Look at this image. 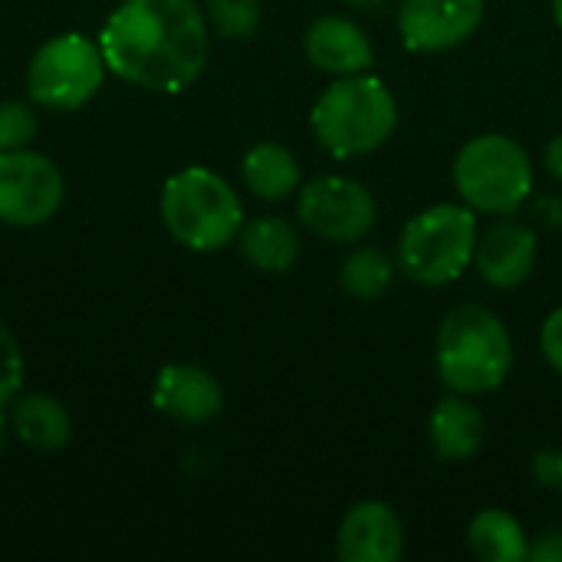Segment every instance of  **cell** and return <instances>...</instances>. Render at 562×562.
I'll return each instance as SVG.
<instances>
[{"mask_svg":"<svg viewBox=\"0 0 562 562\" xmlns=\"http://www.w3.org/2000/svg\"><path fill=\"white\" fill-rule=\"evenodd\" d=\"M151 405L181 425H204L221 415L224 408V389L221 382L191 362H171L158 372L151 389Z\"/></svg>","mask_w":562,"mask_h":562,"instance_id":"12","label":"cell"},{"mask_svg":"<svg viewBox=\"0 0 562 562\" xmlns=\"http://www.w3.org/2000/svg\"><path fill=\"white\" fill-rule=\"evenodd\" d=\"M484 0H402L398 36L412 53H448L484 23Z\"/></svg>","mask_w":562,"mask_h":562,"instance_id":"10","label":"cell"},{"mask_svg":"<svg viewBox=\"0 0 562 562\" xmlns=\"http://www.w3.org/2000/svg\"><path fill=\"white\" fill-rule=\"evenodd\" d=\"M543 161H547V171L562 181V135H557L550 145H547V151H543Z\"/></svg>","mask_w":562,"mask_h":562,"instance_id":"27","label":"cell"},{"mask_svg":"<svg viewBox=\"0 0 562 562\" xmlns=\"http://www.w3.org/2000/svg\"><path fill=\"white\" fill-rule=\"evenodd\" d=\"M240 257L263 273H286L300 260V231L286 217H254L237 234Z\"/></svg>","mask_w":562,"mask_h":562,"instance_id":"17","label":"cell"},{"mask_svg":"<svg viewBox=\"0 0 562 562\" xmlns=\"http://www.w3.org/2000/svg\"><path fill=\"white\" fill-rule=\"evenodd\" d=\"M553 20H557V26L562 30V0H553Z\"/></svg>","mask_w":562,"mask_h":562,"instance_id":"29","label":"cell"},{"mask_svg":"<svg viewBox=\"0 0 562 562\" xmlns=\"http://www.w3.org/2000/svg\"><path fill=\"white\" fill-rule=\"evenodd\" d=\"M105 72L109 66L99 43L82 33H59L33 53L26 66V92L43 109L72 112L102 89Z\"/></svg>","mask_w":562,"mask_h":562,"instance_id":"7","label":"cell"},{"mask_svg":"<svg viewBox=\"0 0 562 562\" xmlns=\"http://www.w3.org/2000/svg\"><path fill=\"white\" fill-rule=\"evenodd\" d=\"M66 184L56 161L33 148L0 151V221L7 227H40L63 204Z\"/></svg>","mask_w":562,"mask_h":562,"instance_id":"9","label":"cell"},{"mask_svg":"<svg viewBox=\"0 0 562 562\" xmlns=\"http://www.w3.org/2000/svg\"><path fill=\"white\" fill-rule=\"evenodd\" d=\"M398 125L392 89L369 76H339L313 105L310 128L333 158H362L382 148Z\"/></svg>","mask_w":562,"mask_h":562,"instance_id":"3","label":"cell"},{"mask_svg":"<svg viewBox=\"0 0 562 562\" xmlns=\"http://www.w3.org/2000/svg\"><path fill=\"white\" fill-rule=\"evenodd\" d=\"M161 221L181 247L214 254L237 240L244 227V204L217 171L191 165L165 181Z\"/></svg>","mask_w":562,"mask_h":562,"instance_id":"4","label":"cell"},{"mask_svg":"<svg viewBox=\"0 0 562 562\" xmlns=\"http://www.w3.org/2000/svg\"><path fill=\"white\" fill-rule=\"evenodd\" d=\"M533 477L547 487V491H562V448L540 451L533 458Z\"/></svg>","mask_w":562,"mask_h":562,"instance_id":"25","label":"cell"},{"mask_svg":"<svg viewBox=\"0 0 562 562\" xmlns=\"http://www.w3.org/2000/svg\"><path fill=\"white\" fill-rule=\"evenodd\" d=\"M540 349H543V359L550 362V369L562 375V306H557V310L543 319Z\"/></svg>","mask_w":562,"mask_h":562,"instance_id":"24","label":"cell"},{"mask_svg":"<svg viewBox=\"0 0 562 562\" xmlns=\"http://www.w3.org/2000/svg\"><path fill=\"white\" fill-rule=\"evenodd\" d=\"M468 547L484 562L530 560V540L507 510H481L468 527Z\"/></svg>","mask_w":562,"mask_h":562,"instance_id":"19","label":"cell"},{"mask_svg":"<svg viewBox=\"0 0 562 562\" xmlns=\"http://www.w3.org/2000/svg\"><path fill=\"white\" fill-rule=\"evenodd\" d=\"M395 280V263L385 250L379 247H356L346 254L339 283L352 300H379Z\"/></svg>","mask_w":562,"mask_h":562,"instance_id":"20","label":"cell"},{"mask_svg":"<svg viewBox=\"0 0 562 562\" xmlns=\"http://www.w3.org/2000/svg\"><path fill=\"white\" fill-rule=\"evenodd\" d=\"M533 562H562V530H547L533 547H530Z\"/></svg>","mask_w":562,"mask_h":562,"instance_id":"26","label":"cell"},{"mask_svg":"<svg viewBox=\"0 0 562 562\" xmlns=\"http://www.w3.org/2000/svg\"><path fill=\"white\" fill-rule=\"evenodd\" d=\"M477 211L468 204H431L398 237V267L422 286H448L471 263L477 247Z\"/></svg>","mask_w":562,"mask_h":562,"instance_id":"5","label":"cell"},{"mask_svg":"<svg viewBox=\"0 0 562 562\" xmlns=\"http://www.w3.org/2000/svg\"><path fill=\"white\" fill-rule=\"evenodd\" d=\"M3 438H7V422H3V415H0V451H3Z\"/></svg>","mask_w":562,"mask_h":562,"instance_id":"30","label":"cell"},{"mask_svg":"<svg viewBox=\"0 0 562 562\" xmlns=\"http://www.w3.org/2000/svg\"><path fill=\"white\" fill-rule=\"evenodd\" d=\"M296 214L303 227L329 244H359L375 227L372 191L346 175H323L300 188Z\"/></svg>","mask_w":562,"mask_h":562,"instance_id":"8","label":"cell"},{"mask_svg":"<svg viewBox=\"0 0 562 562\" xmlns=\"http://www.w3.org/2000/svg\"><path fill=\"white\" fill-rule=\"evenodd\" d=\"M514 366V342L497 313L477 303L454 306L438 329L435 369L458 395H487L501 389Z\"/></svg>","mask_w":562,"mask_h":562,"instance_id":"2","label":"cell"},{"mask_svg":"<svg viewBox=\"0 0 562 562\" xmlns=\"http://www.w3.org/2000/svg\"><path fill=\"white\" fill-rule=\"evenodd\" d=\"M346 7H356V10H362V13H375V10H382L385 7V0H342Z\"/></svg>","mask_w":562,"mask_h":562,"instance_id":"28","label":"cell"},{"mask_svg":"<svg viewBox=\"0 0 562 562\" xmlns=\"http://www.w3.org/2000/svg\"><path fill=\"white\" fill-rule=\"evenodd\" d=\"M204 16L211 30L224 40H250L260 30V0H204Z\"/></svg>","mask_w":562,"mask_h":562,"instance_id":"21","label":"cell"},{"mask_svg":"<svg viewBox=\"0 0 562 562\" xmlns=\"http://www.w3.org/2000/svg\"><path fill=\"white\" fill-rule=\"evenodd\" d=\"M240 178L260 201H283L300 188V161L277 142L254 145L240 161Z\"/></svg>","mask_w":562,"mask_h":562,"instance_id":"18","label":"cell"},{"mask_svg":"<svg viewBox=\"0 0 562 562\" xmlns=\"http://www.w3.org/2000/svg\"><path fill=\"white\" fill-rule=\"evenodd\" d=\"M303 53L306 59L329 76H356V72H369L375 63V49L372 40L366 36V30L349 20V16H316L306 33H303Z\"/></svg>","mask_w":562,"mask_h":562,"instance_id":"14","label":"cell"},{"mask_svg":"<svg viewBox=\"0 0 562 562\" xmlns=\"http://www.w3.org/2000/svg\"><path fill=\"white\" fill-rule=\"evenodd\" d=\"M336 553L342 562H398L405 553V527L389 504L362 501L342 517Z\"/></svg>","mask_w":562,"mask_h":562,"instance_id":"11","label":"cell"},{"mask_svg":"<svg viewBox=\"0 0 562 562\" xmlns=\"http://www.w3.org/2000/svg\"><path fill=\"white\" fill-rule=\"evenodd\" d=\"M207 16L194 0H122L99 33L109 72L148 89L184 92L211 56Z\"/></svg>","mask_w":562,"mask_h":562,"instance_id":"1","label":"cell"},{"mask_svg":"<svg viewBox=\"0 0 562 562\" xmlns=\"http://www.w3.org/2000/svg\"><path fill=\"white\" fill-rule=\"evenodd\" d=\"M23 385V352L10 326L0 319V408L20 395Z\"/></svg>","mask_w":562,"mask_h":562,"instance_id":"23","label":"cell"},{"mask_svg":"<svg viewBox=\"0 0 562 562\" xmlns=\"http://www.w3.org/2000/svg\"><path fill=\"white\" fill-rule=\"evenodd\" d=\"M428 438L441 461H448V464L471 461L487 438L484 412L471 402V395L451 392L448 398H441L435 405L431 422H428Z\"/></svg>","mask_w":562,"mask_h":562,"instance_id":"15","label":"cell"},{"mask_svg":"<svg viewBox=\"0 0 562 562\" xmlns=\"http://www.w3.org/2000/svg\"><path fill=\"white\" fill-rule=\"evenodd\" d=\"M474 267L494 290H514L530 280L537 267V231L517 221H497L477 234Z\"/></svg>","mask_w":562,"mask_h":562,"instance_id":"13","label":"cell"},{"mask_svg":"<svg viewBox=\"0 0 562 562\" xmlns=\"http://www.w3.org/2000/svg\"><path fill=\"white\" fill-rule=\"evenodd\" d=\"M36 115L26 102L7 99L0 102V151H16V148H30V142L36 138Z\"/></svg>","mask_w":562,"mask_h":562,"instance_id":"22","label":"cell"},{"mask_svg":"<svg viewBox=\"0 0 562 562\" xmlns=\"http://www.w3.org/2000/svg\"><path fill=\"white\" fill-rule=\"evenodd\" d=\"M454 188L477 214L510 217L533 194V161L510 135H474L454 158Z\"/></svg>","mask_w":562,"mask_h":562,"instance_id":"6","label":"cell"},{"mask_svg":"<svg viewBox=\"0 0 562 562\" xmlns=\"http://www.w3.org/2000/svg\"><path fill=\"white\" fill-rule=\"evenodd\" d=\"M10 428L16 441L43 454L66 448L72 438V418L66 405L43 392H26L10 402Z\"/></svg>","mask_w":562,"mask_h":562,"instance_id":"16","label":"cell"}]
</instances>
